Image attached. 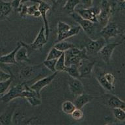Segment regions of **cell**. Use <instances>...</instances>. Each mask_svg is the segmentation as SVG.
Here are the masks:
<instances>
[{
    "instance_id": "obj_1",
    "label": "cell",
    "mask_w": 125,
    "mask_h": 125,
    "mask_svg": "<svg viewBox=\"0 0 125 125\" xmlns=\"http://www.w3.org/2000/svg\"><path fill=\"white\" fill-rule=\"evenodd\" d=\"M65 64L66 66L77 65L83 59H89L85 48L80 49L76 46L64 52Z\"/></svg>"
},
{
    "instance_id": "obj_23",
    "label": "cell",
    "mask_w": 125,
    "mask_h": 125,
    "mask_svg": "<svg viewBox=\"0 0 125 125\" xmlns=\"http://www.w3.org/2000/svg\"><path fill=\"white\" fill-rule=\"evenodd\" d=\"M78 5H80V0H66L62 9L66 13L70 14L75 12L76 7Z\"/></svg>"
},
{
    "instance_id": "obj_6",
    "label": "cell",
    "mask_w": 125,
    "mask_h": 125,
    "mask_svg": "<svg viewBox=\"0 0 125 125\" xmlns=\"http://www.w3.org/2000/svg\"><path fill=\"white\" fill-rule=\"evenodd\" d=\"M26 83H22L20 84H17L16 85L12 87L7 93L3 94L1 98V101L5 104H8L16 98H21L22 92L25 89Z\"/></svg>"
},
{
    "instance_id": "obj_9",
    "label": "cell",
    "mask_w": 125,
    "mask_h": 125,
    "mask_svg": "<svg viewBox=\"0 0 125 125\" xmlns=\"http://www.w3.org/2000/svg\"><path fill=\"white\" fill-rule=\"evenodd\" d=\"M124 41H125V39H124V38H123V39L121 41L117 42L106 43L105 46H104L98 52L102 60L106 64H108L111 60V56L113 55V51L115 49V48L123 44Z\"/></svg>"
},
{
    "instance_id": "obj_15",
    "label": "cell",
    "mask_w": 125,
    "mask_h": 125,
    "mask_svg": "<svg viewBox=\"0 0 125 125\" xmlns=\"http://www.w3.org/2000/svg\"><path fill=\"white\" fill-rule=\"evenodd\" d=\"M16 107V105L15 104H12L6 108L5 111L0 115V125H9L11 124Z\"/></svg>"
},
{
    "instance_id": "obj_24",
    "label": "cell",
    "mask_w": 125,
    "mask_h": 125,
    "mask_svg": "<svg viewBox=\"0 0 125 125\" xmlns=\"http://www.w3.org/2000/svg\"><path fill=\"white\" fill-rule=\"evenodd\" d=\"M76 108V107L74 102L70 100H66L63 102L61 105V109L62 112L66 115H70Z\"/></svg>"
},
{
    "instance_id": "obj_11",
    "label": "cell",
    "mask_w": 125,
    "mask_h": 125,
    "mask_svg": "<svg viewBox=\"0 0 125 125\" xmlns=\"http://www.w3.org/2000/svg\"><path fill=\"white\" fill-rule=\"evenodd\" d=\"M57 75V72H53V74L50 75V76L41 78L39 80H37L31 85L29 86V87L31 88L32 90H33L37 93V95L41 98V90L43 89L46 86L49 85L54 80Z\"/></svg>"
},
{
    "instance_id": "obj_27",
    "label": "cell",
    "mask_w": 125,
    "mask_h": 125,
    "mask_svg": "<svg viewBox=\"0 0 125 125\" xmlns=\"http://www.w3.org/2000/svg\"><path fill=\"white\" fill-rule=\"evenodd\" d=\"M112 113L115 119L117 121H119L120 123H124L125 121V109H121V108H112Z\"/></svg>"
},
{
    "instance_id": "obj_25",
    "label": "cell",
    "mask_w": 125,
    "mask_h": 125,
    "mask_svg": "<svg viewBox=\"0 0 125 125\" xmlns=\"http://www.w3.org/2000/svg\"><path fill=\"white\" fill-rule=\"evenodd\" d=\"M76 46L72 43L68 42H66L65 41H59V42H57L54 45V47L55 48H57V50H59L61 52H64L66 51L70 50V49L74 48Z\"/></svg>"
},
{
    "instance_id": "obj_41",
    "label": "cell",
    "mask_w": 125,
    "mask_h": 125,
    "mask_svg": "<svg viewBox=\"0 0 125 125\" xmlns=\"http://www.w3.org/2000/svg\"><path fill=\"white\" fill-rule=\"evenodd\" d=\"M125 0H117V1L119 3V5L120 7V9L122 10H125Z\"/></svg>"
},
{
    "instance_id": "obj_37",
    "label": "cell",
    "mask_w": 125,
    "mask_h": 125,
    "mask_svg": "<svg viewBox=\"0 0 125 125\" xmlns=\"http://www.w3.org/2000/svg\"><path fill=\"white\" fill-rule=\"evenodd\" d=\"M39 10L38 8V5H33L31 6H27V16H33L35 12Z\"/></svg>"
},
{
    "instance_id": "obj_19",
    "label": "cell",
    "mask_w": 125,
    "mask_h": 125,
    "mask_svg": "<svg viewBox=\"0 0 125 125\" xmlns=\"http://www.w3.org/2000/svg\"><path fill=\"white\" fill-rule=\"evenodd\" d=\"M95 77L97 80L100 85L105 90L108 91L113 92L115 90V87L111 85L110 84L107 82V80L104 77V72L102 70L98 69L95 71Z\"/></svg>"
},
{
    "instance_id": "obj_13",
    "label": "cell",
    "mask_w": 125,
    "mask_h": 125,
    "mask_svg": "<svg viewBox=\"0 0 125 125\" xmlns=\"http://www.w3.org/2000/svg\"><path fill=\"white\" fill-rule=\"evenodd\" d=\"M94 65H95V62L92 61L89 59H82L78 66L80 78H89L93 70Z\"/></svg>"
},
{
    "instance_id": "obj_31",
    "label": "cell",
    "mask_w": 125,
    "mask_h": 125,
    "mask_svg": "<svg viewBox=\"0 0 125 125\" xmlns=\"http://www.w3.org/2000/svg\"><path fill=\"white\" fill-rule=\"evenodd\" d=\"M57 59H45L43 61L42 64L44 66L49 70L50 72H56L55 70V64H56Z\"/></svg>"
},
{
    "instance_id": "obj_34",
    "label": "cell",
    "mask_w": 125,
    "mask_h": 125,
    "mask_svg": "<svg viewBox=\"0 0 125 125\" xmlns=\"http://www.w3.org/2000/svg\"><path fill=\"white\" fill-rule=\"evenodd\" d=\"M27 6L23 5V3H20V5L16 9L18 12L21 17H26L27 16Z\"/></svg>"
},
{
    "instance_id": "obj_4",
    "label": "cell",
    "mask_w": 125,
    "mask_h": 125,
    "mask_svg": "<svg viewBox=\"0 0 125 125\" xmlns=\"http://www.w3.org/2000/svg\"><path fill=\"white\" fill-rule=\"evenodd\" d=\"M48 40V39H47L46 37V34H45V28L43 25L40 29V31H39L35 40L31 44H26L22 41H20V42H21V44L25 46L28 49L29 52H31L33 51L39 50L42 48L43 46L46 44H47Z\"/></svg>"
},
{
    "instance_id": "obj_30",
    "label": "cell",
    "mask_w": 125,
    "mask_h": 125,
    "mask_svg": "<svg viewBox=\"0 0 125 125\" xmlns=\"http://www.w3.org/2000/svg\"><path fill=\"white\" fill-rule=\"evenodd\" d=\"M62 52H61L54 46L49 51L46 59H57L62 54Z\"/></svg>"
},
{
    "instance_id": "obj_12",
    "label": "cell",
    "mask_w": 125,
    "mask_h": 125,
    "mask_svg": "<svg viewBox=\"0 0 125 125\" xmlns=\"http://www.w3.org/2000/svg\"><path fill=\"white\" fill-rule=\"evenodd\" d=\"M42 64H39L37 66H25L20 70V77L22 80H25V83L31 82V79H35L37 76L39 70L42 68Z\"/></svg>"
},
{
    "instance_id": "obj_21",
    "label": "cell",
    "mask_w": 125,
    "mask_h": 125,
    "mask_svg": "<svg viewBox=\"0 0 125 125\" xmlns=\"http://www.w3.org/2000/svg\"><path fill=\"white\" fill-rule=\"evenodd\" d=\"M13 7L11 3L0 1V19H5L11 14Z\"/></svg>"
},
{
    "instance_id": "obj_3",
    "label": "cell",
    "mask_w": 125,
    "mask_h": 125,
    "mask_svg": "<svg viewBox=\"0 0 125 125\" xmlns=\"http://www.w3.org/2000/svg\"><path fill=\"white\" fill-rule=\"evenodd\" d=\"M27 1L34 2L38 5L39 10L41 12V17L42 18L43 21H44V27L45 28L46 37L48 39L49 35H50V27H49V23L48 21V18H47V13L50 10L52 6L43 0H22L21 3H23Z\"/></svg>"
},
{
    "instance_id": "obj_18",
    "label": "cell",
    "mask_w": 125,
    "mask_h": 125,
    "mask_svg": "<svg viewBox=\"0 0 125 125\" xmlns=\"http://www.w3.org/2000/svg\"><path fill=\"white\" fill-rule=\"evenodd\" d=\"M98 97H95L93 96L88 94L82 93L75 98L74 103L76 105V108L82 109L87 104L89 103L90 102L92 101L94 98H98Z\"/></svg>"
},
{
    "instance_id": "obj_7",
    "label": "cell",
    "mask_w": 125,
    "mask_h": 125,
    "mask_svg": "<svg viewBox=\"0 0 125 125\" xmlns=\"http://www.w3.org/2000/svg\"><path fill=\"white\" fill-rule=\"evenodd\" d=\"M100 35L107 42L111 38H114L119 35L124 36L123 33L119 29L115 22H109L107 25L102 27L100 31Z\"/></svg>"
},
{
    "instance_id": "obj_5",
    "label": "cell",
    "mask_w": 125,
    "mask_h": 125,
    "mask_svg": "<svg viewBox=\"0 0 125 125\" xmlns=\"http://www.w3.org/2000/svg\"><path fill=\"white\" fill-rule=\"evenodd\" d=\"M112 8L109 0H102L100 8V12L97 16L98 23L102 27L107 25L109 22V19L112 14Z\"/></svg>"
},
{
    "instance_id": "obj_38",
    "label": "cell",
    "mask_w": 125,
    "mask_h": 125,
    "mask_svg": "<svg viewBox=\"0 0 125 125\" xmlns=\"http://www.w3.org/2000/svg\"><path fill=\"white\" fill-rule=\"evenodd\" d=\"M93 0H80V5L83 8H89L93 7Z\"/></svg>"
},
{
    "instance_id": "obj_39",
    "label": "cell",
    "mask_w": 125,
    "mask_h": 125,
    "mask_svg": "<svg viewBox=\"0 0 125 125\" xmlns=\"http://www.w3.org/2000/svg\"><path fill=\"white\" fill-rule=\"evenodd\" d=\"M5 52V49L3 48H0V56H1L2 53ZM9 66H8V64H3V63H1V62H0V68H1L3 70H9V68H8Z\"/></svg>"
},
{
    "instance_id": "obj_14",
    "label": "cell",
    "mask_w": 125,
    "mask_h": 125,
    "mask_svg": "<svg viewBox=\"0 0 125 125\" xmlns=\"http://www.w3.org/2000/svg\"><path fill=\"white\" fill-rule=\"evenodd\" d=\"M68 88L70 93L74 98L83 93L84 87L82 82L78 78H70L68 80Z\"/></svg>"
},
{
    "instance_id": "obj_40",
    "label": "cell",
    "mask_w": 125,
    "mask_h": 125,
    "mask_svg": "<svg viewBox=\"0 0 125 125\" xmlns=\"http://www.w3.org/2000/svg\"><path fill=\"white\" fill-rule=\"evenodd\" d=\"M22 0H14L12 2V5L13 7V8H14L15 9H16L18 8V7L20 5V4L21 3Z\"/></svg>"
},
{
    "instance_id": "obj_20",
    "label": "cell",
    "mask_w": 125,
    "mask_h": 125,
    "mask_svg": "<svg viewBox=\"0 0 125 125\" xmlns=\"http://www.w3.org/2000/svg\"><path fill=\"white\" fill-rule=\"evenodd\" d=\"M29 52L28 49L23 45L20 47L16 53V61L18 63L19 62H29L30 59L29 57Z\"/></svg>"
},
{
    "instance_id": "obj_42",
    "label": "cell",
    "mask_w": 125,
    "mask_h": 125,
    "mask_svg": "<svg viewBox=\"0 0 125 125\" xmlns=\"http://www.w3.org/2000/svg\"><path fill=\"white\" fill-rule=\"evenodd\" d=\"M4 1L6 2H9V3H12V2L14 0H4Z\"/></svg>"
},
{
    "instance_id": "obj_10",
    "label": "cell",
    "mask_w": 125,
    "mask_h": 125,
    "mask_svg": "<svg viewBox=\"0 0 125 125\" xmlns=\"http://www.w3.org/2000/svg\"><path fill=\"white\" fill-rule=\"evenodd\" d=\"M76 12L79 14L82 18L85 20H88L93 23H97V16L100 12V8L96 7H91L89 8H78L75 9Z\"/></svg>"
},
{
    "instance_id": "obj_36",
    "label": "cell",
    "mask_w": 125,
    "mask_h": 125,
    "mask_svg": "<svg viewBox=\"0 0 125 125\" xmlns=\"http://www.w3.org/2000/svg\"><path fill=\"white\" fill-rule=\"evenodd\" d=\"M12 77V75L10 73L7 72L1 68H0V82L9 80Z\"/></svg>"
},
{
    "instance_id": "obj_29",
    "label": "cell",
    "mask_w": 125,
    "mask_h": 125,
    "mask_svg": "<svg viewBox=\"0 0 125 125\" xmlns=\"http://www.w3.org/2000/svg\"><path fill=\"white\" fill-rule=\"evenodd\" d=\"M12 82H13V78L12 77V78H9V80L0 82V95L4 94L7 91L10 86L11 85Z\"/></svg>"
},
{
    "instance_id": "obj_35",
    "label": "cell",
    "mask_w": 125,
    "mask_h": 125,
    "mask_svg": "<svg viewBox=\"0 0 125 125\" xmlns=\"http://www.w3.org/2000/svg\"><path fill=\"white\" fill-rule=\"evenodd\" d=\"M104 77H105V78L107 80V82L111 85L115 87V78L113 74H111L110 72H104Z\"/></svg>"
},
{
    "instance_id": "obj_22",
    "label": "cell",
    "mask_w": 125,
    "mask_h": 125,
    "mask_svg": "<svg viewBox=\"0 0 125 125\" xmlns=\"http://www.w3.org/2000/svg\"><path fill=\"white\" fill-rule=\"evenodd\" d=\"M71 25L68 24L66 22L62 21H59L57 23V41H62L63 36L68 32L71 28Z\"/></svg>"
},
{
    "instance_id": "obj_26",
    "label": "cell",
    "mask_w": 125,
    "mask_h": 125,
    "mask_svg": "<svg viewBox=\"0 0 125 125\" xmlns=\"http://www.w3.org/2000/svg\"><path fill=\"white\" fill-rule=\"evenodd\" d=\"M64 72H66L70 78H80V72L78 70V66L77 65H70L66 66Z\"/></svg>"
},
{
    "instance_id": "obj_2",
    "label": "cell",
    "mask_w": 125,
    "mask_h": 125,
    "mask_svg": "<svg viewBox=\"0 0 125 125\" xmlns=\"http://www.w3.org/2000/svg\"><path fill=\"white\" fill-rule=\"evenodd\" d=\"M70 16L76 23H78V25L81 27V29H82L85 31V33L87 35L88 37H89L90 39H93L94 37H95L96 32V23H93L88 20L84 19L76 12L70 14Z\"/></svg>"
},
{
    "instance_id": "obj_17",
    "label": "cell",
    "mask_w": 125,
    "mask_h": 125,
    "mask_svg": "<svg viewBox=\"0 0 125 125\" xmlns=\"http://www.w3.org/2000/svg\"><path fill=\"white\" fill-rule=\"evenodd\" d=\"M106 102L105 105L110 108H121L125 109V102L120 99L118 96L114 94H107L106 95Z\"/></svg>"
},
{
    "instance_id": "obj_16",
    "label": "cell",
    "mask_w": 125,
    "mask_h": 125,
    "mask_svg": "<svg viewBox=\"0 0 125 125\" xmlns=\"http://www.w3.org/2000/svg\"><path fill=\"white\" fill-rule=\"evenodd\" d=\"M21 42L20 41L18 43L17 46H16V48L14 49L11 52L7 53V54L2 55L1 56H0V62L3 63L5 64H13V65H16L18 64L17 61H16V52L18 50L20 47L21 46Z\"/></svg>"
},
{
    "instance_id": "obj_33",
    "label": "cell",
    "mask_w": 125,
    "mask_h": 125,
    "mask_svg": "<svg viewBox=\"0 0 125 125\" xmlns=\"http://www.w3.org/2000/svg\"><path fill=\"white\" fill-rule=\"evenodd\" d=\"M71 117L75 121H80L82 120L84 117V114L82 109L79 108H76L74 111H72V113L70 114Z\"/></svg>"
},
{
    "instance_id": "obj_8",
    "label": "cell",
    "mask_w": 125,
    "mask_h": 125,
    "mask_svg": "<svg viewBox=\"0 0 125 125\" xmlns=\"http://www.w3.org/2000/svg\"><path fill=\"white\" fill-rule=\"evenodd\" d=\"M107 42V41L102 37L98 39H92L89 38L86 42L84 48H85L87 54L93 55L98 54L102 47L105 46Z\"/></svg>"
},
{
    "instance_id": "obj_32",
    "label": "cell",
    "mask_w": 125,
    "mask_h": 125,
    "mask_svg": "<svg viewBox=\"0 0 125 125\" xmlns=\"http://www.w3.org/2000/svg\"><path fill=\"white\" fill-rule=\"evenodd\" d=\"M25 100L32 106H39V105L42 104V101H41V98L39 97L37 95L32 96H30V97L26 98Z\"/></svg>"
},
{
    "instance_id": "obj_28",
    "label": "cell",
    "mask_w": 125,
    "mask_h": 125,
    "mask_svg": "<svg viewBox=\"0 0 125 125\" xmlns=\"http://www.w3.org/2000/svg\"><path fill=\"white\" fill-rule=\"evenodd\" d=\"M66 66V64H65V59H64V53L63 52L62 54L57 59L56 64H55V70H56V72H64Z\"/></svg>"
}]
</instances>
